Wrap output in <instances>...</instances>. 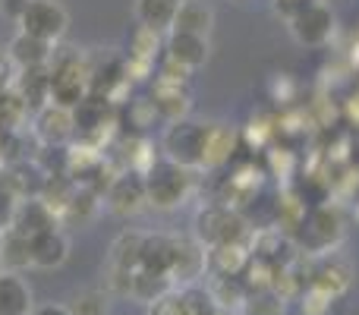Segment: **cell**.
Segmentation results:
<instances>
[{
  "label": "cell",
  "mask_w": 359,
  "mask_h": 315,
  "mask_svg": "<svg viewBox=\"0 0 359 315\" xmlns=\"http://www.w3.org/2000/svg\"><path fill=\"white\" fill-rule=\"evenodd\" d=\"M88 79L92 63L79 51H54L50 57V105L57 107H79L88 98Z\"/></svg>",
  "instance_id": "cell-1"
},
{
  "label": "cell",
  "mask_w": 359,
  "mask_h": 315,
  "mask_svg": "<svg viewBox=\"0 0 359 315\" xmlns=\"http://www.w3.org/2000/svg\"><path fill=\"white\" fill-rule=\"evenodd\" d=\"M192 236L202 243L205 249L215 246H227V243H249V224L233 205H205L196 211V221H192Z\"/></svg>",
  "instance_id": "cell-2"
},
{
  "label": "cell",
  "mask_w": 359,
  "mask_h": 315,
  "mask_svg": "<svg viewBox=\"0 0 359 315\" xmlns=\"http://www.w3.org/2000/svg\"><path fill=\"white\" fill-rule=\"evenodd\" d=\"M192 173L196 170H186V167H180L168 158H161V161L155 158V164L142 173L149 205H155V208H161V211L180 208L192 192Z\"/></svg>",
  "instance_id": "cell-3"
},
{
  "label": "cell",
  "mask_w": 359,
  "mask_h": 315,
  "mask_svg": "<svg viewBox=\"0 0 359 315\" xmlns=\"http://www.w3.org/2000/svg\"><path fill=\"white\" fill-rule=\"evenodd\" d=\"M344 240V217L337 208L331 205H318V208L306 211L299 227L293 230V243L297 249L309 255H325V253H334Z\"/></svg>",
  "instance_id": "cell-4"
},
{
  "label": "cell",
  "mask_w": 359,
  "mask_h": 315,
  "mask_svg": "<svg viewBox=\"0 0 359 315\" xmlns=\"http://www.w3.org/2000/svg\"><path fill=\"white\" fill-rule=\"evenodd\" d=\"M205 136H208V123L189 117L174 120L161 136V152L168 161L186 170H205Z\"/></svg>",
  "instance_id": "cell-5"
},
{
  "label": "cell",
  "mask_w": 359,
  "mask_h": 315,
  "mask_svg": "<svg viewBox=\"0 0 359 315\" xmlns=\"http://www.w3.org/2000/svg\"><path fill=\"white\" fill-rule=\"evenodd\" d=\"M19 32L32 38H41L48 44H57L63 35H67V25H69V16L57 0H29L22 10V16L16 19Z\"/></svg>",
  "instance_id": "cell-6"
},
{
  "label": "cell",
  "mask_w": 359,
  "mask_h": 315,
  "mask_svg": "<svg viewBox=\"0 0 359 315\" xmlns=\"http://www.w3.org/2000/svg\"><path fill=\"white\" fill-rule=\"evenodd\" d=\"M290 22V35L297 44L303 48H325V44L334 38V29H337V19H334V10L322 0L309 4L306 10H299L297 16L287 19Z\"/></svg>",
  "instance_id": "cell-7"
},
{
  "label": "cell",
  "mask_w": 359,
  "mask_h": 315,
  "mask_svg": "<svg viewBox=\"0 0 359 315\" xmlns=\"http://www.w3.org/2000/svg\"><path fill=\"white\" fill-rule=\"evenodd\" d=\"M32 136L38 139L41 149H63L76 139L73 111L57 105H44L41 111L32 114Z\"/></svg>",
  "instance_id": "cell-8"
},
{
  "label": "cell",
  "mask_w": 359,
  "mask_h": 315,
  "mask_svg": "<svg viewBox=\"0 0 359 315\" xmlns=\"http://www.w3.org/2000/svg\"><path fill=\"white\" fill-rule=\"evenodd\" d=\"M208 274V249L196 236H174V259H170V281L177 287H192Z\"/></svg>",
  "instance_id": "cell-9"
},
{
  "label": "cell",
  "mask_w": 359,
  "mask_h": 315,
  "mask_svg": "<svg viewBox=\"0 0 359 315\" xmlns=\"http://www.w3.org/2000/svg\"><path fill=\"white\" fill-rule=\"evenodd\" d=\"M145 202H149V196H145V180L139 170H120L104 192V205L117 217L139 215L145 208Z\"/></svg>",
  "instance_id": "cell-10"
},
{
  "label": "cell",
  "mask_w": 359,
  "mask_h": 315,
  "mask_svg": "<svg viewBox=\"0 0 359 315\" xmlns=\"http://www.w3.org/2000/svg\"><path fill=\"white\" fill-rule=\"evenodd\" d=\"M54 227H60V215H57V211L50 208L41 196L19 199L10 230H16V234H22V236H29V240H32V236L48 234V230H54Z\"/></svg>",
  "instance_id": "cell-11"
},
{
  "label": "cell",
  "mask_w": 359,
  "mask_h": 315,
  "mask_svg": "<svg viewBox=\"0 0 359 315\" xmlns=\"http://www.w3.org/2000/svg\"><path fill=\"white\" fill-rule=\"evenodd\" d=\"M350 281H353L350 262H344L337 253L316 255V265H312V272H309V287H318V290H325L328 297H341L350 287Z\"/></svg>",
  "instance_id": "cell-12"
},
{
  "label": "cell",
  "mask_w": 359,
  "mask_h": 315,
  "mask_svg": "<svg viewBox=\"0 0 359 315\" xmlns=\"http://www.w3.org/2000/svg\"><path fill=\"white\" fill-rule=\"evenodd\" d=\"M13 92L29 105V111H41L44 105H50V63L48 67H29L13 73Z\"/></svg>",
  "instance_id": "cell-13"
},
{
  "label": "cell",
  "mask_w": 359,
  "mask_h": 315,
  "mask_svg": "<svg viewBox=\"0 0 359 315\" xmlns=\"http://www.w3.org/2000/svg\"><path fill=\"white\" fill-rule=\"evenodd\" d=\"M164 51H168V60L186 67L189 73H196L205 60H208V38L205 35H186V32H168V41H164Z\"/></svg>",
  "instance_id": "cell-14"
},
{
  "label": "cell",
  "mask_w": 359,
  "mask_h": 315,
  "mask_svg": "<svg viewBox=\"0 0 359 315\" xmlns=\"http://www.w3.org/2000/svg\"><path fill=\"white\" fill-rule=\"evenodd\" d=\"M151 101H155V107H158V114H161V120H168V123L189 117L192 98H189V92H186V82L155 79V86H151Z\"/></svg>",
  "instance_id": "cell-15"
},
{
  "label": "cell",
  "mask_w": 359,
  "mask_h": 315,
  "mask_svg": "<svg viewBox=\"0 0 359 315\" xmlns=\"http://www.w3.org/2000/svg\"><path fill=\"white\" fill-rule=\"evenodd\" d=\"M57 44H48L41 38H32L25 32H16L13 41L6 44V57L16 69H29V67H48L50 57H54Z\"/></svg>",
  "instance_id": "cell-16"
},
{
  "label": "cell",
  "mask_w": 359,
  "mask_h": 315,
  "mask_svg": "<svg viewBox=\"0 0 359 315\" xmlns=\"http://www.w3.org/2000/svg\"><path fill=\"white\" fill-rule=\"evenodd\" d=\"M69 255V240L60 227L32 236V265L35 268H60Z\"/></svg>",
  "instance_id": "cell-17"
},
{
  "label": "cell",
  "mask_w": 359,
  "mask_h": 315,
  "mask_svg": "<svg viewBox=\"0 0 359 315\" xmlns=\"http://www.w3.org/2000/svg\"><path fill=\"white\" fill-rule=\"evenodd\" d=\"M32 287L22 281L19 272H0V315H29Z\"/></svg>",
  "instance_id": "cell-18"
},
{
  "label": "cell",
  "mask_w": 359,
  "mask_h": 315,
  "mask_svg": "<svg viewBox=\"0 0 359 315\" xmlns=\"http://www.w3.org/2000/svg\"><path fill=\"white\" fill-rule=\"evenodd\" d=\"M211 25H215V10L202 0H180V10L174 16V29L170 32H186V35H205L208 38Z\"/></svg>",
  "instance_id": "cell-19"
},
{
  "label": "cell",
  "mask_w": 359,
  "mask_h": 315,
  "mask_svg": "<svg viewBox=\"0 0 359 315\" xmlns=\"http://www.w3.org/2000/svg\"><path fill=\"white\" fill-rule=\"evenodd\" d=\"M208 293H211L217 309L236 312V309H243V303H246L249 287H246V281H243V274H211Z\"/></svg>",
  "instance_id": "cell-20"
},
{
  "label": "cell",
  "mask_w": 359,
  "mask_h": 315,
  "mask_svg": "<svg viewBox=\"0 0 359 315\" xmlns=\"http://www.w3.org/2000/svg\"><path fill=\"white\" fill-rule=\"evenodd\" d=\"M101 202H104V199H101L98 192L86 189V186H76V192L69 196V202L63 205V211H60V224L86 227V224H92L95 217H98Z\"/></svg>",
  "instance_id": "cell-21"
},
{
  "label": "cell",
  "mask_w": 359,
  "mask_h": 315,
  "mask_svg": "<svg viewBox=\"0 0 359 315\" xmlns=\"http://www.w3.org/2000/svg\"><path fill=\"white\" fill-rule=\"evenodd\" d=\"M252 259L249 243H227V246L208 249V272L211 274H243Z\"/></svg>",
  "instance_id": "cell-22"
},
{
  "label": "cell",
  "mask_w": 359,
  "mask_h": 315,
  "mask_svg": "<svg viewBox=\"0 0 359 315\" xmlns=\"http://www.w3.org/2000/svg\"><path fill=\"white\" fill-rule=\"evenodd\" d=\"M180 10V0H136L133 13H136L139 25H149L155 32H170L174 29V16Z\"/></svg>",
  "instance_id": "cell-23"
},
{
  "label": "cell",
  "mask_w": 359,
  "mask_h": 315,
  "mask_svg": "<svg viewBox=\"0 0 359 315\" xmlns=\"http://www.w3.org/2000/svg\"><path fill=\"white\" fill-rule=\"evenodd\" d=\"M170 259H174V236L170 234H145L139 268L158 272V274H170Z\"/></svg>",
  "instance_id": "cell-24"
},
{
  "label": "cell",
  "mask_w": 359,
  "mask_h": 315,
  "mask_svg": "<svg viewBox=\"0 0 359 315\" xmlns=\"http://www.w3.org/2000/svg\"><path fill=\"white\" fill-rule=\"evenodd\" d=\"M236 149V133L224 123H208V136H205V170L227 164Z\"/></svg>",
  "instance_id": "cell-25"
},
{
  "label": "cell",
  "mask_w": 359,
  "mask_h": 315,
  "mask_svg": "<svg viewBox=\"0 0 359 315\" xmlns=\"http://www.w3.org/2000/svg\"><path fill=\"white\" fill-rule=\"evenodd\" d=\"M142 240H145V234H139V230H123V234L111 243L107 265L126 268V272H136L139 259H142Z\"/></svg>",
  "instance_id": "cell-26"
},
{
  "label": "cell",
  "mask_w": 359,
  "mask_h": 315,
  "mask_svg": "<svg viewBox=\"0 0 359 315\" xmlns=\"http://www.w3.org/2000/svg\"><path fill=\"white\" fill-rule=\"evenodd\" d=\"M0 265L4 272H22L32 265V240L16 230H4V243H0Z\"/></svg>",
  "instance_id": "cell-27"
},
{
  "label": "cell",
  "mask_w": 359,
  "mask_h": 315,
  "mask_svg": "<svg viewBox=\"0 0 359 315\" xmlns=\"http://www.w3.org/2000/svg\"><path fill=\"white\" fill-rule=\"evenodd\" d=\"M170 290H177V284L170 281V274H158V272H145V268H136L133 274V297L142 300V303H155V300L168 297Z\"/></svg>",
  "instance_id": "cell-28"
},
{
  "label": "cell",
  "mask_w": 359,
  "mask_h": 315,
  "mask_svg": "<svg viewBox=\"0 0 359 315\" xmlns=\"http://www.w3.org/2000/svg\"><path fill=\"white\" fill-rule=\"evenodd\" d=\"M29 105L19 98L13 88H6L0 95V136H10V133H22V123L29 117Z\"/></svg>",
  "instance_id": "cell-29"
},
{
  "label": "cell",
  "mask_w": 359,
  "mask_h": 315,
  "mask_svg": "<svg viewBox=\"0 0 359 315\" xmlns=\"http://www.w3.org/2000/svg\"><path fill=\"white\" fill-rule=\"evenodd\" d=\"M158 54H161V32L149 29V25H136L130 38V60H142L155 67Z\"/></svg>",
  "instance_id": "cell-30"
},
{
  "label": "cell",
  "mask_w": 359,
  "mask_h": 315,
  "mask_svg": "<svg viewBox=\"0 0 359 315\" xmlns=\"http://www.w3.org/2000/svg\"><path fill=\"white\" fill-rule=\"evenodd\" d=\"M284 293L278 287H262V290H249L243 315H284Z\"/></svg>",
  "instance_id": "cell-31"
},
{
  "label": "cell",
  "mask_w": 359,
  "mask_h": 315,
  "mask_svg": "<svg viewBox=\"0 0 359 315\" xmlns=\"http://www.w3.org/2000/svg\"><path fill=\"white\" fill-rule=\"evenodd\" d=\"M126 114H130V126H136V130H149V126L155 123L158 117H161L151 98H136V101H130Z\"/></svg>",
  "instance_id": "cell-32"
},
{
  "label": "cell",
  "mask_w": 359,
  "mask_h": 315,
  "mask_svg": "<svg viewBox=\"0 0 359 315\" xmlns=\"http://www.w3.org/2000/svg\"><path fill=\"white\" fill-rule=\"evenodd\" d=\"M69 312L73 315H107V297L101 290H86L76 297Z\"/></svg>",
  "instance_id": "cell-33"
},
{
  "label": "cell",
  "mask_w": 359,
  "mask_h": 315,
  "mask_svg": "<svg viewBox=\"0 0 359 315\" xmlns=\"http://www.w3.org/2000/svg\"><path fill=\"white\" fill-rule=\"evenodd\" d=\"M149 315H192V309H189V303H186V293L170 290L168 297H161V300L151 303Z\"/></svg>",
  "instance_id": "cell-34"
},
{
  "label": "cell",
  "mask_w": 359,
  "mask_h": 315,
  "mask_svg": "<svg viewBox=\"0 0 359 315\" xmlns=\"http://www.w3.org/2000/svg\"><path fill=\"white\" fill-rule=\"evenodd\" d=\"M331 300L325 290H318V287H306L303 293V315H328L331 309Z\"/></svg>",
  "instance_id": "cell-35"
},
{
  "label": "cell",
  "mask_w": 359,
  "mask_h": 315,
  "mask_svg": "<svg viewBox=\"0 0 359 315\" xmlns=\"http://www.w3.org/2000/svg\"><path fill=\"white\" fill-rule=\"evenodd\" d=\"M133 274H136V272H126V268L107 265V290L117 293V297H133Z\"/></svg>",
  "instance_id": "cell-36"
},
{
  "label": "cell",
  "mask_w": 359,
  "mask_h": 315,
  "mask_svg": "<svg viewBox=\"0 0 359 315\" xmlns=\"http://www.w3.org/2000/svg\"><path fill=\"white\" fill-rule=\"evenodd\" d=\"M16 205H19V196H16V192H10L4 183H0V230H10L13 227Z\"/></svg>",
  "instance_id": "cell-37"
},
{
  "label": "cell",
  "mask_w": 359,
  "mask_h": 315,
  "mask_svg": "<svg viewBox=\"0 0 359 315\" xmlns=\"http://www.w3.org/2000/svg\"><path fill=\"white\" fill-rule=\"evenodd\" d=\"M13 73H16V67L10 63V57H6V51H0V95L6 92V88L13 86Z\"/></svg>",
  "instance_id": "cell-38"
},
{
  "label": "cell",
  "mask_w": 359,
  "mask_h": 315,
  "mask_svg": "<svg viewBox=\"0 0 359 315\" xmlns=\"http://www.w3.org/2000/svg\"><path fill=\"white\" fill-rule=\"evenodd\" d=\"M29 315H73L69 306H60V303H44V306H35Z\"/></svg>",
  "instance_id": "cell-39"
},
{
  "label": "cell",
  "mask_w": 359,
  "mask_h": 315,
  "mask_svg": "<svg viewBox=\"0 0 359 315\" xmlns=\"http://www.w3.org/2000/svg\"><path fill=\"white\" fill-rule=\"evenodd\" d=\"M25 4H29V0H4V13H6V16H10V19H13V22H16V19L22 16Z\"/></svg>",
  "instance_id": "cell-40"
},
{
  "label": "cell",
  "mask_w": 359,
  "mask_h": 315,
  "mask_svg": "<svg viewBox=\"0 0 359 315\" xmlns=\"http://www.w3.org/2000/svg\"><path fill=\"white\" fill-rule=\"evenodd\" d=\"M0 243H4V230H0Z\"/></svg>",
  "instance_id": "cell-41"
},
{
  "label": "cell",
  "mask_w": 359,
  "mask_h": 315,
  "mask_svg": "<svg viewBox=\"0 0 359 315\" xmlns=\"http://www.w3.org/2000/svg\"><path fill=\"white\" fill-rule=\"evenodd\" d=\"M0 272H4V268H0Z\"/></svg>",
  "instance_id": "cell-42"
}]
</instances>
